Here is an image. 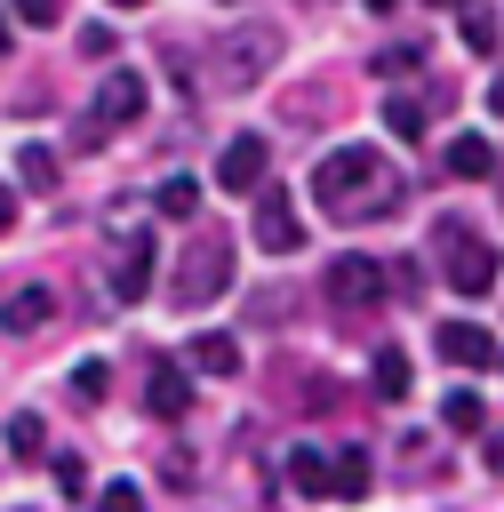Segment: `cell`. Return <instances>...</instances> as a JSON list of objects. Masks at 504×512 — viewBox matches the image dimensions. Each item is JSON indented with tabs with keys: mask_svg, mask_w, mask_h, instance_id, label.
I'll return each instance as SVG.
<instances>
[{
	"mask_svg": "<svg viewBox=\"0 0 504 512\" xmlns=\"http://www.w3.org/2000/svg\"><path fill=\"white\" fill-rule=\"evenodd\" d=\"M288 480H296V496H328V456L320 448H296L288 456Z\"/></svg>",
	"mask_w": 504,
	"mask_h": 512,
	"instance_id": "cell-15",
	"label": "cell"
},
{
	"mask_svg": "<svg viewBox=\"0 0 504 512\" xmlns=\"http://www.w3.org/2000/svg\"><path fill=\"white\" fill-rule=\"evenodd\" d=\"M144 288H152V232L136 224V240H128V248H120V264H112V296H120V304H136Z\"/></svg>",
	"mask_w": 504,
	"mask_h": 512,
	"instance_id": "cell-10",
	"label": "cell"
},
{
	"mask_svg": "<svg viewBox=\"0 0 504 512\" xmlns=\"http://www.w3.org/2000/svg\"><path fill=\"white\" fill-rule=\"evenodd\" d=\"M432 8H464V0H432Z\"/></svg>",
	"mask_w": 504,
	"mask_h": 512,
	"instance_id": "cell-31",
	"label": "cell"
},
{
	"mask_svg": "<svg viewBox=\"0 0 504 512\" xmlns=\"http://www.w3.org/2000/svg\"><path fill=\"white\" fill-rule=\"evenodd\" d=\"M376 392H384V400H408V352H400V344L376 352Z\"/></svg>",
	"mask_w": 504,
	"mask_h": 512,
	"instance_id": "cell-18",
	"label": "cell"
},
{
	"mask_svg": "<svg viewBox=\"0 0 504 512\" xmlns=\"http://www.w3.org/2000/svg\"><path fill=\"white\" fill-rule=\"evenodd\" d=\"M320 288H328V304H344V312H368V304H384V296H392V264L352 248V256H328Z\"/></svg>",
	"mask_w": 504,
	"mask_h": 512,
	"instance_id": "cell-4",
	"label": "cell"
},
{
	"mask_svg": "<svg viewBox=\"0 0 504 512\" xmlns=\"http://www.w3.org/2000/svg\"><path fill=\"white\" fill-rule=\"evenodd\" d=\"M448 176L488 184V176H496V144H488V136H456V144H448Z\"/></svg>",
	"mask_w": 504,
	"mask_h": 512,
	"instance_id": "cell-13",
	"label": "cell"
},
{
	"mask_svg": "<svg viewBox=\"0 0 504 512\" xmlns=\"http://www.w3.org/2000/svg\"><path fill=\"white\" fill-rule=\"evenodd\" d=\"M16 176H24L32 192H56V152H48V144H24V152H16Z\"/></svg>",
	"mask_w": 504,
	"mask_h": 512,
	"instance_id": "cell-16",
	"label": "cell"
},
{
	"mask_svg": "<svg viewBox=\"0 0 504 512\" xmlns=\"http://www.w3.org/2000/svg\"><path fill=\"white\" fill-rule=\"evenodd\" d=\"M8 232H16V192L0 184V240H8Z\"/></svg>",
	"mask_w": 504,
	"mask_h": 512,
	"instance_id": "cell-28",
	"label": "cell"
},
{
	"mask_svg": "<svg viewBox=\"0 0 504 512\" xmlns=\"http://www.w3.org/2000/svg\"><path fill=\"white\" fill-rule=\"evenodd\" d=\"M272 64H280V24H264V16L232 24V32L208 48V80H216V88H232V96H240V88H256Z\"/></svg>",
	"mask_w": 504,
	"mask_h": 512,
	"instance_id": "cell-2",
	"label": "cell"
},
{
	"mask_svg": "<svg viewBox=\"0 0 504 512\" xmlns=\"http://www.w3.org/2000/svg\"><path fill=\"white\" fill-rule=\"evenodd\" d=\"M408 64H416V48H408V40H400V48H384V56H376V64H368V72H384V80H392V72H408Z\"/></svg>",
	"mask_w": 504,
	"mask_h": 512,
	"instance_id": "cell-26",
	"label": "cell"
},
{
	"mask_svg": "<svg viewBox=\"0 0 504 512\" xmlns=\"http://www.w3.org/2000/svg\"><path fill=\"white\" fill-rule=\"evenodd\" d=\"M160 208H168V216H192V208H200V184H192V176H168V184H160Z\"/></svg>",
	"mask_w": 504,
	"mask_h": 512,
	"instance_id": "cell-24",
	"label": "cell"
},
{
	"mask_svg": "<svg viewBox=\"0 0 504 512\" xmlns=\"http://www.w3.org/2000/svg\"><path fill=\"white\" fill-rule=\"evenodd\" d=\"M312 200L336 224H376V216H392L408 200V184H400V168L376 144H336V152L312 160Z\"/></svg>",
	"mask_w": 504,
	"mask_h": 512,
	"instance_id": "cell-1",
	"label": "cell"
},
{
	"mask_svg": "<svg viewBox=\"0 0 504 512\" xmlns=\"http://www.w3.org/2000/svg\"><path fill=\"white\" fill-rule=\"evenodd\" d=\"M144 408H152L160 424H176V416L192 408V384H184V368H168V360H160V368H152V384H144Z\"/></svg>",
	"mask_w": 504,
	"mask_h": 512,
	"instance_id": "cell-12",
	"label": "cell"
},
{
	"mask_svg": "<svg viewBox=\"0 0 504 512\" xmlns=\"http://www.w3.org/2000/svg\"><path fill=\"white\" fill-rule=\"evenodd\" d=\"M440 256H448V264H440V280H448L456 296H488V288H496V248H488V240H472L456 216L440 224Z\"/></svg>",
	"mask_w": 504,
	"mask_h": 512,
	"instance_id": "cell-5",
	"label": "cell"
},
{
	"mask_svg": "<svg viewBox=\"0 0 504 512\" xmlns=\"http://www.w3.org/2000/svg\"><path fill=\"white\" fill-rule=\"evenodd\" d=\"M40 448H48L40 416H32V408H16V416H8V456H40Z\"/></svg>",
	"mask_w": 504,
	"mask_h": 512,
	"instance_id": "cell-19",
	"label": "cell"
},
{
	"mask_svg": "<svg viewBox=\"0 0 504 512\" xmlns=\"http://www.w3.org/2000/svg\"><path fill=\"white\" fill-rule=\"evenodd\" d=\"M224 288H232V256H224L216 232H200V240L176 256V272H168V304H176V312H200V304H216Z\"/></svg>",
	"mask_w": 504,
	"mask_h": 512,
	"instance_id": "cell-3",
	"label": "cell"
},
{
	"mask_svg": "<svg viewBox=\"0 0 504 512\" xmlns=\"http://www.w3.org/2000/svg\"><path fill=\"white\" fill-rule=\"evenodd\" d=\"M432 352L448 360V368H496V336L488 328H472V320H448V328H432Z\"/></svg>",
	"mask_w": 504,
	"mask_h": 512,
	"instance_id": "cell-9",
	"label": "cell"
},
{
	"mask_svg": "<svg viewBox=\"0 0 504 512\" xmlns=\"http://www.w3.org/2000/svg\"><path fill=\"white\" fill-rule=\"evenodd\" d=\"M112 8H144V0H112Z\"/></svg>",
	"mask_w": 504,
	"mask_h": 512,
	"instance_id": "cell-32",
	"label": "cell"
},
{
	"mask_svg": "<svg viewBox=\"0 0 504 512\" xmlns=\"http://www.w3.org/2000/svg\"><path fill=\"white\" fill-rule=\"evenodd\" d=\"M0 56H8V0H0Z\"/></svg>",
	"mask_w": 504,
	"mask_h": 512,
	"instance_id": "cell-30",
	"label": "cell"
},
{
	"mask_svg": "<svg viewBox=\"0 0 504 512\" xmlns=\"http://www.w3.org/2000/svg\"><path fill=\"white\" fill-rule=\"evenodd\" d=\"M192 360H200L208 376H232V368H240V344H232V336H192Z\"/></svg>",
	"mask_w": 504,
	"mask_h": 512,
	"instance_id": "cell-17",
	"label": "cell"
},
{
	"mask_svg": "<svg viewBox=\"0 0 504 512\" xmlns=\"http://www.w3.org/2000/svg\"><path fill=\"white\" fill-rule=\"evenodd\" d=\"M256 248H264V256H296V248H304V216H296V200H288L280 184L256 192Z\"/></svg>",
	"mask_w": 504,
	"mask_h": 512,
	"instance_id": "cell-6",
	"label": "cell"
},
{
	"mask_svg": "<svg viewBox=\"0 0 504 512\" xmlns=\"http://www.w3.org/2000/svg\"><path fill=\"white\" fill-rule=\"evenodd\" d=\"M464 48L472 56H496V16L488 8H464Z\"/></svg>",
	"mask_w": 504,
	"mask_h": 512,
	"instance_id": "cell-23",
	"label": "cell"
},
{
	"mask_svg": "<svg viewBox=\"0 0 504 512\" xmlns=\"http://www.w3.org/2000/svg\"><path fill=\"white\" fill-rule=\"evenodd\" d=\"M48 320H56V296H48V288H16V296L0 304V328H8V336H32V328H48Z\"/></svg>",
	"mask_w": 504,
	"mask_h": 512,
	"instance_id": "cell-11",
	"label": "cell"
},
{
	"mask_svg": "<svg viewBox=\"0 0 504 512\" xmlns=\"http://www.w3.org/2000/svg\"><path fill=\"white\" fill-rule=\"evenodd\" d=\"M440 424L448 432H480V392H448L440 400Z\"/></svg>",
	"mask_w": 504,
	"mask_h": 512,
	"instance_id": "cell-22",
	"label": "cell"
},
{
	"mask_svg": "<svg viewBox=\"0 0 504 512\" xmlns=\"http://www.w3.org/2000/svg\"><path fill=\"white\" fill-rule=\"evenodd\" d=\"M144 104H152L144 72H104V80H96V120H104V128H128V120H144Z\"/></svg>",
	"mask_w": 504,
	"mask_h": 512,
	"instance_id": "cell-8",
	"label": "cell"
},
{
	"mask_svg": "<svg viewBox=\"0 0 504 512\" xmlns=\"http://www.w3.org/2000/svg\"><path fill=\"white\" fill-rule=\"evenodd\" d=\"M368 480H376V472H368V448H336V472H328V488L352 504V496H368Z\"/></svg>",
	"mask_w": 504,
	"mask_h": 512,
	"instance_id": "cell-14",
	"label": "cell"
},
{
	"mask_svg": "<svg viewBox=\"0 0 504 512\" xmlns=\"http://www.w3.org/2000/svg\"><path fill=\"white\" fill-rule=\"evenodd\" d=\"M264 160H272V136L248 128V136H232V144L216 152V184H224V192H256V184H264Z\"/></svg>",
	"mask_w": 504,
	"mask_h": 512,
	"instance_id": "cell-7",
	"label": "cell"
},
{
	"mask_svg": "<svg viewBox=\"0 0 504 512\" xmlns=\"http://www.w3.org/2000/svg\"><path fill=\"white\" fill-rule=\"evenodd\" d=\"M56 488H64V496H80V488H88V472H80V456H56Z\"/></svg>",
	"mask_w": 504,
	"mask_h": 512,
	"instance_id": "cell-27",
	"label": "cell"
},
{
	"mask_svg": "<svg viewBox=\"0 0 504 512\" xmlns=\"http://www.w3.org/2000/svg\"><path fill=\"white\" fill-rule=\"evenodd\" d=\"M8 8H16V16L32 24V32H48V24H64V0H8Z\"/></svg>",
	"mask_w": 504,
	"mask_h": 512,
	"instance_id": "cell-25",
	"label": "cell"
},
{
	"mask_svg": "<svg viewBox=\"0 0 504 512\" xmlns=\"http://www.w3.org/2000/svg\"><path fill=\"white\" fill-rule=\"evenodd\" d=\"M384 128L392 136H424V104L416 96H384Z\"/></svg>",
	"mask_w": 504,
	"mask_h": 512,
	"instance_id": "cell-20",
	"label": "cell"
},
{
	"mask_svg": "<svg viewBox=\"0 0 504 512\" xmlns=\"http://www.w3.org/2000/svg\"><path fill=\"white\" fill-rule=\"evenodd\" d=\"M104 384H112V368H104V360H80V368H72V400H80V408H96V400H104Z\"/></svg>",
	"mask_w": 504,
	"mask_h": 512,
	"instance_id": "cell-21",
	"label": "cell"
},
{
	"mask_svg": "<svg viewBox=\"0 0 504 512\" xmlns=\"http://www.w3.org/2000/svg\"><path fill=\"white\" fill-rule=\"evenodd\" d=\"M360 8H376V16H392V8H400V0H360Z\"/></svg>",
	"mask_w": 504,
	"mask_h": 512,
	"instance_id": "cell-29",
	"label": "cell"
}]
</instances>
